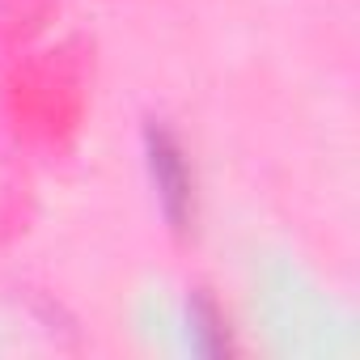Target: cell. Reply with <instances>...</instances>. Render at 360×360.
Returning a JSON list of instances; mask_svg holds the SVG:
<instances>
[{
	"mask_svg": "<svg viewBox=\"0 0 360 360\" xmlns=\"http://www.w3.org/2000/svg\"><path fill=\"white\" fill-rule=\"evenodd\" d=\"M144 157H148V174H153V187L161 200V212L174 229H187L195 217V178L187 169L183 144L174 140L169 127L148 123L144 127Z\"/></svg>",
	"mask_w": 360,
	"mask_h": 360,
	"instance_id": "cell-1",
	"label": "cell"
},
{
	"mask_svg": "<svg viewBox=\"0 0 360 360\" xmlns=\"http://www.w3.org/2000/svg\"><path fill=\"white\" fill-rule=\"evenodd\" d=\"M191 339H195V347H200L204 356H225V352H229L225 318H221V309H217L204 292L191 297Z\"/></svg>",
	"mask_w": 360,
	"mask_h": 360,
	"instance_id": "cell-2",
	"label": "cell"
}]
</instances>
